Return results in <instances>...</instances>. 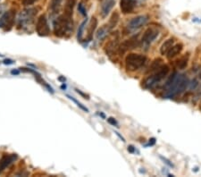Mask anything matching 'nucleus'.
Masks as SVG:
<instances>
[{
	"mask_svg": "<svg viewBox=\"0 0 201 177\" xmlns=\"http://www.w3.org/2000/svg\"><path fill=\"white\" fill-rule=\"evenodd\" d=\"M189 83L190 81L185 74L174 72L165 84L164 97L166 99H172L181 94L189 87Z\"/></svg>",
	"mask_w": 201,
	"mask_h": 177,
	"instance_id": "obj_1",
	"label": "nucleus"
},
{
	"mask_svg": "<svg viewBox=\"0 0 201 177\" xmlns=\"http://www.w3.org/2000/svg\"><path fill=\"white\" fill-rule=\"evenodd\" d=\"M72 32V20L65 14L60 15L54 23V33L56 37H65Z\"/></svg>",
	"mask_w": 201,
	"mask_h": 177,
	"instance_id": "obj_2",
	"label": "nucleus"
},
{
	"mask_svg": "<svg viewBox=\"0 0 201 177\" xmlns=\"http://www.w3.org/2000/svg\"><path fill=\"white\" fill-rule=\"evenodd\" d=\"M170 71L169 66L166 65L161 66L158 69H157L155 72L151 75H149L148 78L145 79L144 81H142V85L145 89H152L157 84H158L162 80H164L167 76L168 72Z\"/></svg>",
	"mask_w": 201,
	"mask_h": 177,
	"instance_id": "obj_3",
	"label": "nucleus"
},
{
	"mask_svg": "<svg viewBox=\"0 0 201 177\" xmlns=\"http://www.w3.org/2000/svg\"><path fill=\"white\" fill-rule=\"evenodd\" d=\"M147 62V57L141 54L131 53L125 57V68L128 72H135L141 68Z\"/></svg>",
	"mask_w": 201,
	"mask_h": 177,
	"instance_id": "obj_4",
	"label": "nucleus"
},
{
	"mask_svg": "<svg viewBox=\"0 0 201 177\" xmlns=\"http://www.w3.org/2000/svg\"><path fill=\"white\" fill-rule=\"evenodd\" d=\"M37 14V10L35 8H28L20 13L18 17V26L24 28L31 25L33 22L34 17Z\"/></svg>",
	"mask_w": 201,
	"mask_h": 177,
	"instance_id": "obj_5",
	"label": "nucleus"
},
{
	"mask_svg": "<svg viewBox=\"0 0 201 177\" xmlns=\"http://www.w3.org/2000/svg\"><path fill=\"white\" fill-rule=\"evenodd\" d=\"M15 18V12L14 10H9L5 12L0 17V28H3L5 31H9L13 27Z\"/></svg>",
	"mask_w": 201,
	"mask_h": 177,
	"instance_id": "obj_6",
	"label": "nucleus"
},
{
	"mask_svg": "<svg viewBox=\"0 0 201 177\" xmlns=\"http://www.w3.org/2000/svg\"><path fill=\"white\" fill-rule=\"evenodd\" d=\"M36 32L40 37H47L50 34V28L45 15H40L36 23Z\"/></svg>",
	"mask_w": 201,
	"mask_h": 177,
	"instance_id": "obj_7",
	"label": "nucleus"
},
{
	"mask_svg": "<svg viewBox=\"0 0 201 177\" xmlns=\"http://www.w3.org/2000/svg\"><path fill=\"white\" fill-rule=\"evenodd\" d=\"M139 44H140V41L139 40L138 37L134 36L129 39H126L121 45H119L118 51L120 54H123V53L127 52L128 50H132V49L136 48L137 47L139 46Z\"/></svg>",
	"mask_w": 201,
	"mask_h": 177,
	"instance_id": "obj_8",
	"label": "nucleus"
},
{
	"mask_svg": "<svg viewBox=\"0 0 201 177\" xmlns=\"http://www.w3.org/2000/svg\"><path fill=\"white\" fill-rule=\"evenodd\" d=\"M149 20L148 15H139L132 18L129 23H128V28L131 31H136L140 29L142 26H144L148 21Z\"/></svg>",
	"mask_w": 201,
	"mask_h": 177,
	"instance_id": "obj_9",
	"label": "nucleus"
},
{
	"mask_svg": "<svg viewBox=\"0 0 201 177\" xmlns=\"http://www.w3.org/2000/svg\"><path fill=\"white\" fill-rule=\"evenodd\" d=\"M159 35V32L156 29H153V28H148V30L145 31V32L143 33L142 38H141V40L140 42L146 46L151 44L157 37Z\"/></svg>",
	"mask_w": 201,
	"mask_h": 177,
	"instance_id": "obj_10",
	"label": "nucleus"
},
{
	"mask_svg": "<svg viewBox=\"0 0 201 177\" xmlns=\"http://www.w3.org/2000/svg\"><path fill=\"white\" fill-rule=\"evenodd\" d=\"M136 6V0H120V8L123 14H132Z\"/></svg>",
	"mask_w": 201,
	"mask_h": 177,
	"instance_id": "obj_11",
	"label": "nucleus"
},
{
	"mask_svg": "<svg viewBox=\"0 0 201 177\" xmlns=\"http://www.w3.org/2000/svg\"><path fill=\"white\" fill-rule=\"evenodd\" d=\"M119 48V38L118 37H114V38L111 39L106 45H105V53L111 56H114L115 54V52L118 50Z\"/></svg>",
	"mask_w": 201,
	"mask_h": 177,
	"instance_id": "obj_12",
	"label": "nucleus"
},
{
	"mask_svg": "<svg viewBox=\"0 0 201 177\" xmlns=\"http://www.w3.org/2000/svg\"><path fill=\"white\" fill-rule=\"evenodd\" d=\"M16 159H17V155L15 154L5 155L0 160V173H2L7 166H9Z\"/></svg>",
	"mask_w": 201,
	"mask_h": 177,
	"instance_id": "obj_13",
	"label": "nucleus"
},
{
	"mask_svg": "<svg viewBox=\"0 0 201 177\" xmlns=\"http://www.w3.org/2000/svg\"><path fill=\"white\" fill-rule=\"evenodd\" d=\"M115 5V0H105L101 5V15L106 17Z\"/></svg>",
	"mask_w": 201,
	"mask_h": 177,
	"instance_id": "obj_14",
	"label": "nucleus"
},
{
	"mask_svg": "<svg viewBox=\"0 0 201 177\" xmlns=\"http://www.w3.org/2000/svg\"><path fill=\"white\" fill-rule=\"evenodd\" d=\"M182 48H183V45L181 43H178V44L173 45L166 53V57L168 59L173 58L174 56H176L177 55H179L181 52Z\"/></svg>",
	"mask_w": 201,
	"mask_h": 177,
	"instance_id": "obj_15",
	"label": "nucleus"
},
{
	"mask_svg": "<svg viewBox=\"0 0 201 177\" xmlns=\"http://www.w3.org/2000/svg\"><path fill=\"white\" fill-rule=\"evenodd\" d=\"M76 4V0H65V12L64 14L68 17H72L73 7Z\"/></svg>",
	"mask_w": 201,
	"mask_h": 177,
	"instance_id": "obj_16",
	"label": "nucleus"
},
{
	"mask_svg": "<svg viewBox=\"0 0 201 177\" xmlns=\"http://www.w3.org/2000/svg\"><path fill=\"white\" fill-rule=\"evenodd\" d=\"M63 1L64 0H51V2H50V11H51L52 14L56 15L59 13V11L62 7Z\"/></svg>",
	"mask_w": 201,
	"mask_h": 177,
	"instance_id": "obj_17",
	"label": "nucleus"
},
{
	"mask_svg": "<svg viewBox=\"0 0 201 177\" xmlns=\"http://www.w3.org/2000/svg\"><path fill=\"white\" fill-rule=\"evenodd\" d=\"M174 45V38H168L167 40H166L163 45L161 46L160 47V53L162 55H166L169 49Z\"/></svg>",
	"mask_w": 201,
	"mask_h": 177,
	"instance_id": "obj_18",
	"label": "nucleus"
},
{
	"mask_svg": "<svg viewBox=\"0 0 201 177\" xmlns=\"http://www.w3.org/2000/svg\"><path fill=\"white\" fill-rule=\"evenodd\" d=\"M110 31H111V29L109 28V26H108L107 24L102 26L100 29L97 32V33H96L97 38H98L99 40H103L104 38H105L107 37V35H108V33H109Z\"/></svg>",
	"mask_w": 201,
	"mask_h": 177,
	"instance_id": "obj_19",
	"label": "nucleus"
},
{
	"mask_svg": "<svg viewBox=\"0 0 201 177\" xmlns=\"http://www.w3.org/2000/svg\"><path fill=\"white\" fill-rule=\"evenodd\" d=\"M97 26H98V20L95 17L91 18V21L90 23V26H89V29H88V39H89V41L92 38V36H93V33H94Z\"/></svg>",
	"mask_w": 201,
	"mask_h": 177,
	"instance_id": "obj_20",
	"label": "nucleus"
},
{
	"mask_svg": "<svg viewBox=\"0 0 201 177\" xmlns=\"http://www.w3.org/2000/svg\"><path fill=\"white\" fill-rule=\"evenodd\" d=\"M118 21H119V14H118L117 13H114L113 15H112V17L110 18V21H109V23H108L107 25H108L109 28L112 30V29H114V28L116 26Z\"/></svg>",
	"mask_w": 201,
	"mask_h": 177,
	"instance_id": "obj_21",
	"label": "nucleus"
},
{
	"mask_svg": "<svg viewBox=\"0 0 201 177\" xmlns=\"http://www.w3.org/2000/svg\"><path fill=\"white\" fill-rule=\"evenodd\" d=\"M188 61H189V57L188 56H183V57L180 58L177 61V68H179L180 70L185 69L187 65H188Z\"/></svg>",
	"mask_w": 201,
	"mask_h": 177,
	"instance_id": "obj_22",
	"label": "nucleus"
},
{
	"mask_svg": "<svg viewBox=\"0 0 201 177\" xmlns=\"http://www.w3.org/2000/svg\"><path fill=\"white\" fill-rule=\"evenodd\" d=\"M87 22H88V20H87V18H86V19L81 23V25L79 26V29H78V34H77V38H78L79 40H81V38H82L83 32H84L85 26H86V24H87Z\"/></svg>",
	"mask_w": 201,
	"mask_h": 177,
	"instance_id": "obj_23",
	"label": "nucleus"
},
{
	"mask_svg": "<svg viewBox=\"0 0 201 177\" xmlns=\"http://www.w3.org/2000/svg\"><path fill=\"white\" fill-rule=\"evenodd\" d=\"M162 59H160V58H157V59H156V60H154L153 62H152V64H151V66H150V71H156L157 69H158L161 66H163V64H162Z\"/></svg>",
	"mask_w": 201,
	"mask_h": 177,
	"instance_id": "obj_24",
	"label": "nucleus"
},
{
	"mask_svg": "<svg viewBox=\"0 0 201 177\" xmlns=\"http://www.w3.org/2000/svg\"><path fill=\"white\" fill-rule=\"evenodd\" d=\"M67 97H68V98H69V99H70L71 100H72V101H73L74 103H76V104L78 105V106H80V107H81V108L82 110H84L85 112H89V109H88L87 107H85L84 106H82V105H81V104L80 102H78V101H77V100H76L75 99H74V98H72V97H71V96H69V95H67Z\"/></svg>",
	"mask_w": 201,
	"mask_h": 177,
	"instance_id": "obj_25",
	"label": "nucleus"
},
{
	"mask_svg": "<svg viewBox=\"0 0 201 177\" xmlns=\"http://www.w3.org/2000/svg\"><path fill=\"white\" fill-rule=\"evenodd\" d=\"M78 10H79V12H80L83 16H87L86 9H85V7L83 6V5H82L81 3H80V4L78 5Z\"/></svg>",
	"mask_w": 201,
	"mask_h": 177,
	"instance_id": "obj_26",
	"label": "nucleus"
},
{
	"mask_svg": "<svg viewBox=\"0 0 201 177\" xmlns=\"http://www.w3.org/2000/svg\"><path fill=\"white\" fill-rule=\"evenodd\" d=\"M107 122H108L110 124H112L113 126H117V125H118L117 121H116L114 117H109V118L107 119Z\"/></svg>",
	"mask_w": 201,
	"mask_h": 177,
	"instance_id": "obj_27",
	"label": "nucleus"
},
{
	"mask_svg": "<svg viewBox=\"0 0 201 177\" xmlns=\"http://www.w3.org/2000/svg\"><path fill=\"white\" fill-rule=\"evenodd\" d=\"M160 158L164 161V163H166V164L168 166H170V167H173V166H174L173 164H172L170 160H168L167 158H166V157H162V156H160Z\"/></svg>",
	"mask_w": 201,
	"mask_h": 177,
	"instance_id": "obj_28",
	"label": "nucleus"
},
{
	"mask_svg": "<svg viewBox=\"0 0 201 177\" xmlns=\"http://www.w3.org/2000/svg\"><path fill=\"white\" fill-rule=\"evenodd\" d=\"M36 1H38V0H23V5H25V6H28V5H33Z\"/></svg>",
	"mask_w": 201,
	"mask_h": 177,
	"instance_id": "obj_29",
	"label": "nucleus"
},
{
	"mask_svg": "<svg viewBox=\"0 0 201 177\" xmlns=\"http://www.w3.org/2000/svg\"><path fill=\"white\" fill-rule=\"evenodd\" d=\"M3 63H4V65H5V66H10V65L14 64V61L12 60V59H5V60L3 61Z\"/></svg>",
	"mask_w": 201,
	"mask_h": 177,
	"instance_id": "obj_30",
	"label": "nucleus"
},
{
	"mask_svg": "<svg viewBox=\"0 0 201 177\" xmlns=\"http://www.w3.org/2000/svg\"><path fill=\"white\" fill-rule=\"evenodd\" d=\"M156 144V139L155 138H151L150 140H149V142H148V143L146 145V146H153V145H155Z\"/></svg>",
	"mask_w": 201,
	"mask_h": 177,
	"instance_id": "obj_31",
	"label": "nucleus"
},
{
	"mask_svg": "<svg viewBox=\"0 0 201 177\" xmlns=\"http://www.w3.org/2000/svg\"><path fill=\"white\" fill-rule=\"evenodd\" d=\"M128 151H129L130 153H134V152L136 151V148H134L132 145H130V146L128 147Z\"/></svg>",
	"mask_w": 201,
	"mask_h": 177,
	"instance_id": "obj_32",
	"label": "nucleus"
},
{
	"mask_svg": "<svg viewBox=\"0 0 201 177\" xmlns=\"http://www.w3.org/2000/svg\"><path fill=\"white\" fill-rule=\"evenodd\" d=\"M76 90V91H77V92H78V93H79V94H81V96H83V97H85V98H86V99H89V97H88V96H87V95H86V94H85V93H83V92H82V91H81V90H78V89H76V90Z\"/></svg>",
	"mask_w": 201,
	"mask_h": 177,
	"instance_id": "obj_33",
	"label": "nucleus"
},
{
	"mask_svg": "<svg viewBox=\"0 0 201 177\" xmlns=\"http://www.w3.org/2000/svg\"><path fill=\"white\" fill-rule=\"evenodd\" d=\"M114 133H115V134H116V135H117V136H118V137H119V138H120V139H121L123 142H125V139H124V138H123V136H122V135H121V134H120L118 132H114Z\"/></svg>",
	"mask_w": 201,
	"mask_h": 177,
	"instance_id": "obj_34",
	"label": "nucleus"
},
{
	"mask_svg": "<svg viewBox=\"0 0 201 177\" xmlns=\"http://www.w3.org/2000/svg\"><path fill=\"white\" fill-rule=\"evenodd\" d=\"M11 73H12V74H14V75H17V74L20 73V72L18 71V70H13V71L11 72Z\"/></svg>",
	"mask_w": 201,
	"mask_h": 177,
	"instance_id": "obj_35",
	"label": "nucleus"
},
{
	"mask_svg": "<svg viewBox=\"0 0 201 177\" xmlns=\"http://www.w3.org/2000/svg\"><path fill=\"white\" fill-rule=\"evenodd\" d=\"M58 80H59V81H64V82L65 81V78H64V77H59Z\"/></svg>",
	"mask_w": 201,
	"mask_h": 177,
	"instance_id": "obj_36",
	"label": "nucleus"
},
{
	"mask_svg": "<svg viewBox=\"0 0 201 177\" xmlns=\"http://www.w3.org/2000/svg\"><path fill=\"white\" fill-rule=\"evenodd\" d=\"M199 85H201V72L200 74H199Z\"/></svg>",
	"mask_w": 201,
	"mask_h": 177,
	"instance_id": "obj_37",
	"label": "nucleus"
},
{
	"mask_svg": "<svg viewBox=\"0 0 201 177\" xmlns=\"http://www.w3.org/2000/svg\"><path fill=\"white\" fill-rule=\"evenodd\" d=\"M62 89H65V85H63L62 86Z\"/></svg>",
	"mask_w": 201,
	"mask_h": 177,
	"instance_id": "obj_38",
	"label": "nucleus"
}]
</instances>
